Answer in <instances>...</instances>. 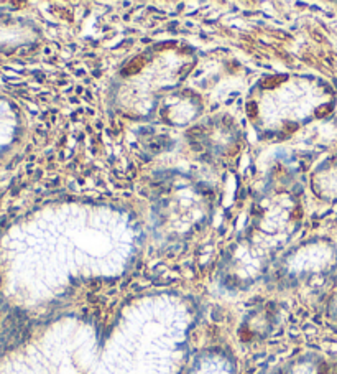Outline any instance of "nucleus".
<instances>
[{
    "label": "nucleus",
    "mask_w": 337,
    "mask_h": 374,
    "mask_svg": "<svg viewBox=\"0 0 337 374\" xmlns=\"http://www.w3.org/2000/svg\"><path fill=\"white\" fill-rule=\"evenodd\" d=\"M143 66H145V58H143V56H137L135 59H132V61L122 69V74H123V76L137 74L140 69H143Z\"/></svg>",
    "instance_id": "nucleus-1"
},
{
    "label": "nucleus",
    "mask_w": 337,
    "mask_h": 374,
    "mask_svg": "<svg viewBox=\"0 0 337 374\" xmlns=\"http://www.w3.org/2000/svg\"><path fill=\"white\" fill-rule=\"evenodd\" d=\"M285 81H286V76H270V78H265L260 82V86L263 89H273V87H278Z\"/></svg>",
    "instance_id": "nucleus-2"
},
{
    "label": "nucleus",
    "mask_w": 337,
    "mask_h": 374,
    "mask_svg": "<svg viewBox=\"0 0 337 374\" xmlns=\"http://www.w3.org/2000/svg\"><path fill=\"white\" fill-rule=\"evenodd\" d=\"M247 114L250 115V117H257V104L255 102H248L247 104Z\"/></svg>",
    "instance_id": "nucleus-3"
},
{
    "label": "nucleus",
    "mask_w": 337,
    "mask_h": 374,
    "mask_svg": "<svg viewBox=\"0 0 337 374\" xmlns=\"http://www.w3.org/2000/svg\"><path fill=\"white\" fill-rule=\"evenodd\" d=\"M329 110H331V107H327V105H324V107L317 109V115H319V117H322V115H326V112H329Z\"/></svg>",
    "instance_id": "nucleus-4"
}]
</instances>
